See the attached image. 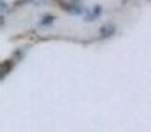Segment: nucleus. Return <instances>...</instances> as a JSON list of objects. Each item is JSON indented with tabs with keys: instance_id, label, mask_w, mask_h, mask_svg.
Returning <instances> with one entry per match:
<instances>
[{
	"instance_id": "obj_1",
	"label": "nucleus",
	"mask_w": 151,
	"mask_h": 132,
	"mask_svg": "<svg viewBox=\"0 0 151 132\" xmlns=\"http://www.w3.org/2000/svg\"><path fill=\"white\" fill-rule=\"evenodd\" d=\"M113 32H114V27L113 25H107V27H102L100 35H109V34H113Z\"/></svg>"
}]
</instances>
